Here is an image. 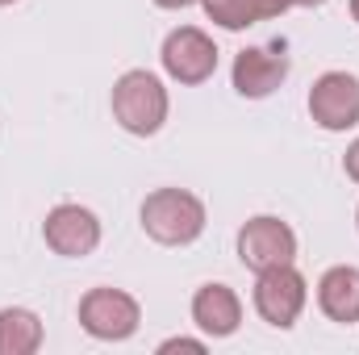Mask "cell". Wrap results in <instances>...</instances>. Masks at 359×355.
<instances>
[{"mask_svg":"<svg viewBox=\"0 0 359 355\" xmlns=\"http://www.w3.org/2000/svg\"><path fill=\"white\" fill-rule=\"evenodd\" d=\"M351 17L359 21V0H351Z\"/></svg>","mask_w":359,"mask_h":355,"instance_id":"obj_18","label":"cell"},{"mask_svg":"<svg viewBox=\"0 0 359 355\" xmlns=\"http://www.w3.org/2000/svg\"><path fill=\"white\" fill-rule=\"evenodd\" d=\"M159 8H188V4H201V0H155Z\"/></svg>","mask_w":359,"mask_h":355,"instance_id":"obj_16","label":"cell"},{"mask_svg":"<svg viewBox=\"0 0 359 355\" xmlns=\"http://www.w3.org/2000/svg\"><path fill=\"white\" fill-rule=\"evenodd\" d=\"M80 326L100 343H126L142 326V305L134 293L100 284V288H88L80 297Z\"/></svg>","mask_w":359,"mask_h":355,"instance_id":"obj_3","label":"cell"},{"mask_svg":"<svg viewBox=\"0 0 359 355\" xmlns=\"http://www.w3.org/2000/svg\"><path fill=\"white\" fill-rule=\"evenodd\" d=\"M355 226H359V209H355Z\"/></svg>","mask_w":359,"mask_h":355,"instance_id":"obj_20","label":"cell"},{"mask_svg":"<svg viewBox=\"0 0 359 355\" xmlns=\"http://www.w3.org/2000/svg\"><path fill=\"white\" fill-rule=\"evenodd\" d=\"M109 105H113V121H117L126 134H134V138L159 134L163 121H168V113H172V96L163 88V80H159L155 72H142V67L126 72V76L113 84Z\"/></svg>","mask_w":359,"mask_h":355,"instance_id":"obj_2","label":"cell"},{"mask_svg":"<svg viewBox=\"0 0 359 355\" xmlns=\"http://www.w3.org/2000/svg\"><path fill=\"white\" fill-rule=\"evenodd\" d=\"M343 172H347L351 184H359V138L347 147V155H343Z\"/></svg>","mask_w":359,"mask_h":355,"instance_id":"obj_15","label":"cell"},{"mask_svg":"<svg viewBox=\"0 0 359 355\" xmlns=\"http://www.w3.org/2000/svg\"><path fill=\"white\" fill-rule=\"evenodd\" d=\"M288 4H297V8H322L326 0H288Z\"/></svg>","mask_w":359,"mask_h":355,"instance_id":"obj_17","label":"cell"},{"mask_svg":"<svg viewBox=\"0 0 359 355\" xmlns=\"http://www.w3.org/2000/svg\"><path fill=\"white\" fill-rule=\"evenodd\" d=\"M318 309L339 322V326H355L359 322V267L334 264L322 272L318 280Z\"/></svg>","mask_w":359,"mask_h":355,"instance_id":"obj_11","label":"cell"},{"mask_svg":"<svg viewBox=\"0 0 359 355\" xmlns=\"http://www.w3.org/2000/svg\"><path fill=\"white\" fill-rule=\"evenodd\" d=\"M192 322L209 339H230L243 326V301L230 284H201L192 293Z\"/></svg>","mask_w":359,"mask_h":355,"instance_id":"obj_10","label":"cell"},{"mask_svg":"<svg viewBox=\"0 0 359 355\" xmlns=\"http://www.w3.org/2000/svg\"><path fill=\"white\" fill-rule=\"evenodd\" d=\"M138 217H142L147 239H155L159 247L196 243L205 234V222H209L205 201L196 192H188V188H155V192H147Z\"/></svg>","mask_w":359,"mask_h":355,"instance_id":"obj_1","label":"cell"},{"mask_svg":"<svg viewBox=\"0 0 359 355\" xmlns=\"http://www.w3.org/2000/svg\"><path fill=\"white\" fill-rule=\"evenodd\" d=\"M230 80L234 92L247 96V100H264L288 80V55L284 46H247L234 55V67H230Z\"/></svg>","mask_w":359,"mask_h":355,"instance_id":"obj_9","label":"cell"},{"mask_svg":"<svg viewBox=\"0 0 359 355\" xmlns=\"http://www.w3.org/2000/svg\"><path fill=\"white\" fill-rule=\"evenodd\" d=\"M42 239L63 260H88L100 247V217L88 205H55L42 222Z\"/></svg>","mask_w":359,"mask_h":355,"instance_id":"obj_8","label":"cell"},{"mask_svg":"<svg viewBox=\"0 0 359 355\" xmlns=\"http://www.w3.org/2000/svg\"><path fill=\"white\" fill-rule=\"evenodd\" d=\"M201 8H205V17L213 25L238 34V29H251L259 21H271V17L288 13L292 4L288 0H201Z\"/></svg>","mask_w":359,"mask_h":355,"instance_id":"obj_12","label":"cell"},{"mask_svg":"<svg viewBox=\"0 0 359 355\" xmlns=\"http://www.w3.org/2000/svg\"><path fill=\"white\" fill-rule=\"evenodd\" d=\"M46 330L42 318L25 305H4L0 309V355H34L42 347Z\"/></svg>","mask_w":359,"mask_h":355,"instance_id":"obj_13","label":"cell"},{"mask_svg":"<svg viewBox=\"0 0 359 355\" xmlns=\"http://www.w3.org/2000/svg\"><path fill=\"white\" fill-rule=\"evenodd\" d=\"M309 305V284L297 272V264H280L268 272H255V314L276 326V330H292L297 318Z\"/></svg>","mask_w":359,"mask_h":355,"instance_id":"obj_4","label":"cell"},{"mask_svg":"<svg viewBox=\"0 0 359 355\" xmlns=\"http://www.w3.org/2000/svg\"><path fill=\"white\" fill-rule=\"evenodd\" d=\"M4 4H17V0H0V8H4Z\"/></svg>","mask_w":359,"mask_h":355,"instance_id":"obj_19","label":"cell"},{"mask_svg":"<svg viewBox=\"0 0 359 355\" xmlns=\"http://www.w3.org/2000/svg\"><path fill=\"white\" fill-rule=\"evenodd\" d=\"M309 117L330 130V134H347L359 126V76L351 72H326L313 80L309 88Z\"/></svg>","mask_w":359,"mask_h":355,"instance_id":"obj_7","label":"cell"},{"mask_svg":"<svg viewBox=\"0 0 359 355\" xmlns=\"http://www.w3.org/2000/svg\"><path fill=\"white\" fill-rule=\"evenodd\" d=\"M238 260L251 272L297 264V230L284 217H276V213H259V217L243 222V230H238Z\"/></svg>","mask_w":359,"mask_h":355,"instance_id":"obj_6","label":"cell"},{"mask_svg":"<svg viewBox=\"0 0 359 355\" xmlns=\"http://www.w3.org/2000/svg\"><path fill=\"white\" fill-rule=\"evenodd\" d=\"M159 351L168 355V351H192V355H201L205 351V339H184V335H180V339H163V343H159Z\"/></svg>","mask_w":359,"mask_h":355,"instance_id":"obj_14","label":"cell"},{"mask_svg":"<svg viewBox=\"0 0 359 355\" xmlns=\"http://www.w3.org/2000/svg\"><path fill=\"white\" fill-rule=\"evenodd\" d=\"M217 55H222L217 42H213L201 25H180V29H172V34L163 38V51H159L163 72H168L176 84H188V88L213 80Z\"/></svg>","mask_w":359,"mask_h":355,"instance_id":"obj_5","label":"cell"}]
</instances>
